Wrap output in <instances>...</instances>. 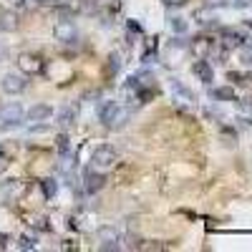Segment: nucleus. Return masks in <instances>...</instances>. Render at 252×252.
<instances>
[{
  "instance_id": "obj_1",
  "label": "nucleus",
  "mask_w": 252,
  "mask_h": 252,
  "mask_svg": "<svg viewBox=\"0 0 252 252\" xmlns=\"http://www.w3.org/2000/svg\"><path fill=\"white\" fill-rule=\"evenodd\" d=\"M126 119H129V114H126L121 109V103L109 98V101H101L98 106V121L103 126H111V129H121V126L126 124Z\"/></svg>"
},
{
  "instance_id": "obj_2",
  "label": "nucleus",
  "mask_w": 252,
  "mask_h": 252,
  "mask_svg": "<svg viewBox=\"0 0 252 252\" xmlns=\"http://www.w3.org/2000/svg\"><path fill=\"white\" fill-rule=\"evenodd\" d=\"M119 161V152L114 149L111 144H101L94 149L91 154V169H98V172H109L111 166H116Z\"/></svg>"
},
{
  "instance_id": "obj_3",
  "label": "nucleus",
  "mask_w": 252,
  "mask_h": 252,
  "mask_svg": "<svg viewBox=\"0 0 252 252\" xmlns=\"http://www.w3.org/2000/svg\"><path fill=\"white\" fill-rule=\"evenodd\" d=\"M26 119V111L20 103H5V106H0V129H15L20 126Z\"/></svg>"
},
{
  "instance_id": "obj_4",
  "label": "nucleus",
  "mask_w": 252,
  "mask_h": 252,
  "mask_svg": "<svg viewBox=\"0 0 252 252\" xmlns=\"http://www.w3.org/2000/svg\"><path fill=\"white\" fill-rule=\"evenodd\" d=\"M0 89H3V94H8V96H20L28 89V76L23 71L20 73L10 71V73H5L3 78H0Z\"/></svg>"
},
{
  "instance_id": "obj_5",
  "label": "nucleus",
  "mask_w": 252,
  "mask_h": 252,
  "mask_svg": "<svg viewBox=\"0 0 252 252\" xmlns=\"http://www.w3.org/2000/svg\"><path fill=\"white\" fill-rule=\"evenodd\" d=\"M220 43L224 51H232V48H242L245 43H250V35L240 28H222L220 33Z\"/></svg>"
},
{
  "instance_id": "obj_6",
  "label": "nucleus",
  "mask_w": 252,
  "mask_h": 252,
  "mask_svg": "<svg viewBox=\"0 0 252 252\" xmlns=\"http://www.w3.org/2000/svg\"><path fill=\"white\" fill-rule=\"evenodd\" d=\"M18 66H20V71H23L26 76H38V73H43L46 61H43V56H38V53H20Z\"/></svg>"
},
{
  "instance_id": "obj_7",
  "label": "nucleus",
  "mask_w": 252,
  "mask_h": 252,
  "mask_svg": "<svg viewBox=\"0 0 252 252\" xmlns=\"http://www.w3.org/2000/svg\"><path fill=\"white\" fill-rule=\"evenodd\" d=\"M53 35L61 46H71L78 40V28H76L73 20H58V26L53 28Z\"/></svg>"
},
{
  "instance_id": "obj_8",
  "label": "nucleus",
  "mask_w": 252,
  "mask_h": 252,
  "mask_svg": "<svg viewBox=\"0 0 252 252\" xmlns=\"http://www.w3.org/2000/svg\"><path fill=\"white\" fill-rule=\"evenodd\" d=\"M106 184V172H98V169H89L83 174V182H81V192L83 194H96L103 189Z\"/></svg>"
},
{
  "instance_id": "obj_9",
  "label": "nucleus",
  "mask_w": 252,
  "mask_h": 252,
  "mask_svg": "<svg viewBox=\"0 0 252 252\" xmlns=\"http://www.w3.org/2000/svg\"><path fill=\"white\" fill-rule=\"evenodd\" d=\"M98 240H101V250H121V235L116 227H103L98 229Z\"/></svg>"
},
{
  "instance_id": "obj_10",
  "label": "nucleus",
  "mask_w": 252,
  "mask_h": 252,
  "mask_svg": "<svg viewBox=\"0 0 252 252\" xmlns=\"http://www.w3.org/2000/svg\"><path fill=\"white\" fill-rule=\"evenodd\" d=\"M192 73L202 81V83H212L215 81V71H212V63H209L207 58H197L194 63H192Z\"/></svg>"
},
{
  "instance_id": "obj_11",
  "label": "nucleus",
  "mask_w": 252,
  "mask_h": 252,
  "mask_svg": "<svg viewBox=\"0 0 252 252\" xmlns=\"http://www.w3.org/2000/svg\"><path fill=\"white\" fill-rule=\"evenodd\" d=\"M53 116V109L48 106V103H35V106H31L26 111V121L28 124H40V121H51Z\"/></svg>"
},
{
  "instance_id": "obj_12",
  "label": "nucleus",
  "mask_w": 252,
  "mask_h": 252,
  "mask_svg": "<svg viewBox=\"0 0 252 252\" xmlns=\"http://www.w3.org/2000/svg\"><path fill=\"white\" fill-rule=\"evenodd\" d=\"M56 119H58V126H63V129L73 126L76 119H78V103H66V106H61Z\"/></svg>"
},
{
  "instance_id": "obj_13",
  "label": "nucleus",
  "mask_w": 252,
  "mask_h": 252,
  "mask_svg": "<svg viewBox=\"0 0 252 252\" xmlns=\"http://www.w3.org/2000/svg\"><path fill=\"white\" fill-rule=\"evenodd\" d=\"M18 31V15L10 8H0V33H13Z\"/></svg>"
},
{
  "instance_id": "obj_14",
  "label": "nucleus",
  "mask_w": 252,
  "mask_h": 252,
  "mask_svg": "<svg viewBox=\"0 0 252 252\" xmlns=\"http://www.w3.org/2000/svg\"><path fill=\"white\" fill-rule=\"evenodd\" d=\"M212 48H215V40H212V38H207V35L197 38L194 43H192V51L197 53V58H204L207 53H212Z\"/></svg>"
},
{
  "instance_id": "obj_15",
  "label": "nucleus",
  "mask_w": 252,
  "mask_h": 252,
  "mask_svg": "<svg viewBox=\"0 0 252 252\" xmlns=\"http://www.w3.org/2000/svg\"><path fill=\"white\" fill-rule=\"evenodd\" d=\"M212 98L215 101H237V94L232 86H220V89H212Z\"/></svg>"
},
{
  "instance_id": "obj_16",
  "label": "nucleus",
  "mask_w": 252,
  "mask_h": 252,
  "mask_svg": "<svg viewBox=\"0 0 252 252\" xmlns=\"http://www.w3.org/2000/svg\"><path fill=\"white\" fill-rule=\"evenodd\" d=\"M172 91L177 94V98H182V101H187V103H194L197 98H194V94L189 91L187 86H182L179 81H172Z\"/></svg>"
},
{
  "instance_id": "obj_17",
  "label": "nucleus",
  "mask_w": 252,
  "mask_h": 252,
  "mask_svg": "<svg viewBox=\"0 0 252 252\" xmlns=\"http://www.w3.org/2000/svg\"><path fill=\"white\" fill-rule=\"evenodd\" d=\"M56 149H58L61 157H68V154H71V139H68L66 134H61V136L56 139Z\"/></svg>"
},
{
  "instance_id": "obj_18",
  "label": "nucleus",
  "mask_w": 252,
  "mask_h": 252,
  "mask_svg": "<svg viewBox=\"0 0 252 252\" xmlns=\"http://www.w3.org/2000/svg\"><path fill=\"white\" fill-rule=\"evenodd\" d=\"M38 247V240L33 235H20L18 237V250H35Z\"/></svg>"
},
{
  "instance_id": "obj_19",
  "label": "nucleus",
  "mask_w": 252,
  "mask_h": 252,
  "mask_svg": "<svg viewBox=\"0 0 252 252\" xmlns=\"http://www.w3.org/2000/svg\"><path fill=\"white\" fill-rule=\"evenodd\" d=\"M56 189H58L56 179H43V182H40V192H43L48 199H53V197H56Z\"/></svg>"
},
{
  "instance_id": "obj_20",
  "label": "nucleus",
  "mask_w": 252,
  "mask_h": 252,
  "mask_svg": "<svg viewBox=\"0 0 252 252\" xmlns=\"http://www.w3.org/2000/svg\"><path fill=\"white\" fill-rule=\"evenodd\" d=\"M169 26H172V31H174V33H179V35H184V33H187V28H189V23H187L184 18H179V15H174V18L169 20Z\"/></svg>"
},
{
  "instance_id": "obj_21",
  "label": "nucleus",
  "mask_w": 252,
  "mask_h": 252,
  "mask_svg": "<svg viewBox=\"0 0 252 252\" xmlns=\"http://www.w3.org/2000/svg\"><path fill=\"white\" fill-rule=\"evenodd\" d=\"M240 61L245 63V66H252V46H250V43H245V46L240 48Z\"/></svg>"
},
{
  "instance_id": "obj_22",
  "label": "nucleus",
  "mask_w": 252,
  "mask_h": 252,
  "mask_svg": "<svg viewBox=\"0 0 252 252\" xmlns=\"http://www.w3.org/2000/svg\"><path fill=\"white\" fill-rule=\"evenodd\" d=\"M237 106H240V111L247 116V119H252V98H237Z\"/></svg>"
},
{
  "instance_id": "obj_23",
  "label": "nucleus",
  "mask_w": 252,
  "mask_h": 252,
  "mask_svg": "<svg viewBox=\"0 0 252 252\" xmlns=\"http://www.w3.org/2000/svg\"><path fill=\"white\" fill-rule=\"evenodd\" d=\"M202 3H204V8H207V10H217V8L229 5V0H202Z\"/></svg>"
},
{
  "instance_id": "obj_24",
  "label": "nucleus",
  "mask_w": 252,
  "mask_h": 252,
  "mask_svg": "<svg viewBox=\"0 0 252 252\" xmlns=\"http://www.w3.org/2000/svg\"><path fill=\"white\" fill-rule=\"evenodd\" d=\"M33 227H35V229H43V232H48V229H51V222H48V217H38V220H33Z\"/></svg>"
},
{
  "instance_id": "obj_25",
  "label": "nucleus",
  "mask_w": 252,
  "mask_h": 252,
  "mask_svg": "<svg viewBox=\"0 0 252 252\" xmlns=\"http://www.w3.org/2000/svg\"><path fill=\"white\" fill-rule=\"evenodd\" d=\"M232 8H252V0H229Z\"/></svg>"
},
{
  "instance_id": "obj_26",
  "label": "nucleus",
  "mask_w": 252,
  "mask_h": 252,
  "mask_svg": "<svg viewBox=\"0 0 252 252\" xmlns=\"http://www.w3.org/2000/svg\"><path fill=\"white\" fill-rule=\"evenodd\" d=\"M161 3H164L166 8H182V5L187 3V0H161Z\"/></svg>"
},
{
  "instance_id": "obj_27",
  "label": "nucleus",
  "mask_w": 252,
  "mask_h": 252,
  "mask_svg": "<svg viewBox=\"0 0 252 252\" xmlns=\"http://www.w3.org/2000/svg\"><path fill=\"white\" fill-rule=\"evenodd\" d=\"M38 3H40V0H18V5H20V8H26V10L33 8V5H38Z\"/></svg>"
},
{
  "instance_id": "obj_28",
  "label": "nucleus",
  "mask_w": 252,
  "mask_h": 252,
  "mask_svg": "<svg viewBox=\"0 0 252 252\" xmlns=\"http://www.w3.org/2000/svg\"><path fill=\"white\" fill-rule=\"evenodd\" d=\"M8 240H10V237H8L5 232H3V235H0V250H5V247H8Z\"/></svg>"
},
{
  "instance_id": "obj_29",
  "label": "nucleus",
  "mask_w": 252,
  "mask_h": 252,
  "mask_svg": "<svg viewBox=\"0 0 252 252\" xmlns=\"http://www.w3.org/2000/svg\"><path fill=\"white\" fill-rule=\"evenodd\" d=\"M5 169V159H0V172H3Z\"/></svg>"
},
{
  "instance_id": "obj_30",
  "label": "nucleus",
  "mask_w": 252,
  "mask_h": 252,
  "mask_svg": "<svg viewBox=\"0 0 252 252\" xmlns=\"http://www.w3.org/2000/svg\"><path fill=\"white\" fill-rule=\"evenodd\" d=\"M0 159H5V149H3V146H0Z\"/></svg>"
},
{
  "instance_id": "obj_31",
  "label": "nucleus",
  "mask_w": 252,
  "mask_h": 252,
  "mask_svg": "<svg viewBox=\"0 0 252 252\" xmlns=\"http://www.w3.org/2000/svg\"><path fill=\"white\" fill-rule=\"evenodd\" d=\"M40 3H61V0H40Z\"/></svg>"
},
{
  "instance_id": "obj_32",
  "label": "nucleus",
  "mask_w": 252,
  "mask_h": 252,
  "mask_svg": "<svg viewBox=\"0 0 252 252\" xmlns=\"http://www.w3.org/2000/svg\"><path fill=\"white\" fill-rule=\"evenodd\" d=\"M3 53H5V51H0V58H3Z\"/></svg>"
},
{
  "instance_id": "obj_33",
  "label": "nucleus",
  "mask_w": 252,
  "mask_h": 252,
  "mask_svg": "<svg viewBox=\"0 0 252 252\" xmlns=\"http://www.w3.org/2000/svg\"><path fill=\"white\" fill-rule=\"evenodd\" d=\"M250 81H252V73H250Z\"/></svg>"
}]
</instances>
